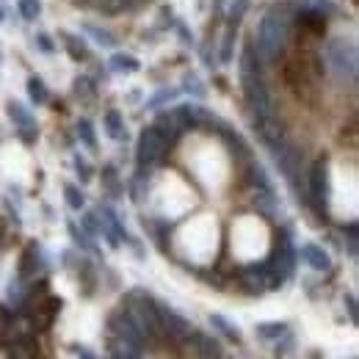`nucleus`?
I'll return each instance as SVG.
<instances>
[{
	"instance_id": "423d86ee",
	"label": "nucleus",
	"mask_w": 359,
	"mask_h": 359,
	"mask_svg": "<svg viewBox=\"0 0 359 359\" xmlns=\"http://www.w3.org/2000/svg\"><path fill=\"white\" fill-rule=\"evenodd\" d=\"M285 329H287L285 323H263V326H257V334L266 337V340H273V337H282Z\"/></svg>"
},
{
	"instance_id": "9d476101",
	"label": "nucleus",
	"mask_w": 359,
	"mask_h": 359,
	"mask_svg": "<svg viewBox=\"0 0 359 359\" xmlns=\"http://www.w3.org/2000/svg\"><path fill=\"white\" fill-rule=\"evenodd\" d=\"M28 89H31V97H34L36 102H45V100H47V91H45V86H42L39 81H31V83H28Z\"/></svg>"
},
{
	"instance_id": "9b49d317",
	"label": "nucleus",
	"mask_w": 359,
	"mask_h": 359,
	"mask_svg": "<svg viewBox=\"0 0 359 359\" xmlns=\"http://www.w3.org/2000/svg\"><path fill=\"white\" fill-rule=\"evenodd\" d=\"M78 130H81V135H83V141H86L89 147H94V133H91L89 122H81V125H78Z\"/></svg>"
},
{
	"instance_id": "f03ea898",
	"label": "nucleus",
	"mask_w": 359,
	"mask_h": 359,
	"mask_svg": "<svg viewBox=\"0 0 359 359\" xmlns=\"http://www.w3.org/2000/svg\"><path fill=\"white\" fill-rule=\"evenodd\" d=\"M158 320H161V329L169 332L172 337H188L191 334V323L185 318H180L175 310H169V307L158 304Z\"/></svg>"
},
{
	"instance_id": "20e7f679",
	"label": "nucleus",
	"mask_w": 359,
	"mask_h": 359,
	"mask_svg": "<svg viewBox=\"0 0 359 359\" xmlns=\"http://www.w3.org/2000/svg\"><path fill=\"white\" fill-rule=\"evenodd\" d=\"M302 257H304L315 271H329V266H332V263H329V255H326L320 246H313V243L302 249Z\"/></svg>"
},
{
	"instance_id": "7ed1b4c3",
	"label": "nucleus",
	"mask_w": 359,
	"mask_h": 359,
	"mask_svg": "<svg viewBox=\"0 0 359 359\" xmlns=\"http://www.w3.org/2000/svg\"><path fill=\"white\" fill-rule=\"evenodd\" d=\"M310 191H313L315 202H326V196H329V172H326V163L323 161H318L313 166V175H310Z\"/></svg>"
},
{
	"instance_id": "ddd939ff",
	"label": "nucleus",
	"mask_w": 359,
	"mask_h": 359,
	"mask_svg": "<svg viewBox=\"0 0 359 359\" xmlns=\"http://www.w3.org/2000/svg\"><path fill=\"white\" fill-rule=\"evenodd\" d=\"M78 359H94L89 348H78Z\"/></svg>"
},
{
	"instance_id": "39448f33",
	"label": "nucleus",
	"mask_w": 359,
	"mask_h": 359,
	"mask_svg": "<svg viewBox=\"0 0 359 359\" xmlns=\"http://www.w3.org/2000/svg\"><path fill=\"white\" fill-rule=\"evenodd\" d=\"M194 340H196V351H199V357L202 359H219L222 357V348H219V343H216V340H210V337H205V334H196Z\"/></svg>"
},
{
	"instance_id": "f8f14e48",
	"label": "nucleus",
	"mask_w": 359,
	"mask_h": 359,
	"mask_svg": "<svg viewBox=\"0 0 359 359\" xmlns=\"http://www.w3.org/2000/svg\"><path fill=\"white\" fill-rule=\"evenodd\" d=\"M22 8H25V11H22L25 17H34V14L39 11V3H34V0H22Z\"/></svg>"
},
{
	"instance_id": "6e6552de",
	"label": "nucleus",
	"mask_w": 359,
	"mask_h": 359,
	"mask_svg": "<svg viewBox=\"0 0 359 359\" xmlns=\"http://www.w3.org/2000/svg\"><path fill=\"white\" fill-rule=\"evenodd\" d=\"M105 128H108V133L114 135V138H122V122H119V114L116 111H111L108 116H105Z\"/></svg>"
},
{
	"instance_id": "0eeeda50",
	"label": "nucleus",
	"mask_w": 359,
	"mask_h": 359,
	"mask_svg": "<svg viewBox=\"0 0 359 359\" xmlns=\"http://www.w3.org/2000/svg\"><path fill=\"white\" fill-rule=\"evenodd\" d=\"M210 323H213V326H219V332H222V334H226L229 340H238V337H241V334H238V329H235L229 320H224L222 315H213V318H210Z\"/></svg>"
},
{
	"instance_id": "1a4fd4ad",
	"label": "nucleus",
	"mask_w": 359,
	"mask_h": 359,
	"mask_svg": "<svg viewBox=\"0 0 359 359\" xmlns=\"http://www.w3.org/2000/svg\"><path fill=\"white\" fill-rule=\"evenodd\" d=\"M67 202H69L75 210H81V208H83V196L78 194V188H75V185H67Z\"/></svg>"
},
{
	"instance_id": "f257e3e1",
	"label": "nucleus",
	"mask_w": 359,
	"mask_h": 359,
	"mask_svg": "<svg viewBox=\"0 0 359 359\" xmlns=\"http://www.w3.org/2000/svg\"><path fill=\"white\" fill-rule=\"evenodd\" d=\"M169 149V141L163 138V133L158 128H147L141 138H138V161L141 163H155L166 155Z\"/></svg>"
}]
</instances>
